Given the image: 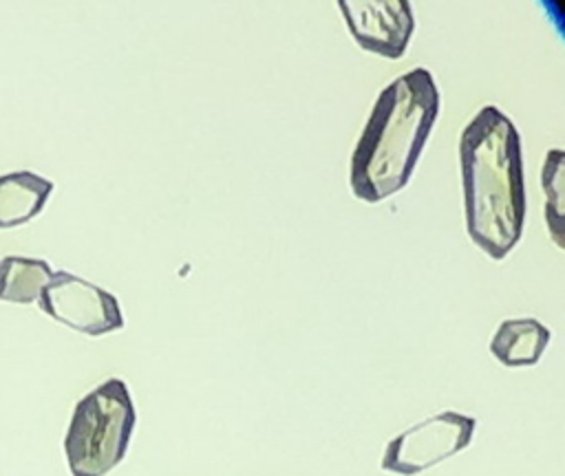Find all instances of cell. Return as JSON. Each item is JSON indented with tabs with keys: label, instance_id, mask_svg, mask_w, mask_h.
I'll use <instances>...</instances> for the list:
<instances>
[{
	"label": "cell",
	"instance_id": "1",
	"mask_svg": "<svg viewBox=\"0 0 565 476\" xmlns=\"http://www.w3.org/2000/svg\"><path fill=\"white\" fill-rule=\"evenodd\" d=\"M459 167L468 236L492 260H503L523 234L525 183L521 137L501 108L488 104L466 123Z\"/></svg>",
	"mask_w": 565,
	"mask_h": 476
},
{
	"label": "cell",
	"instance_id": "3",
	"mask_svg": "<svg viewBox=\"0 0 565 476\" xmlns=\"http://www.w3.org/2000/svg\"><path fill=\"white\" fill-rule=\"evenodd\" d=\"M137 423L128 383L110 377L84 394L71 414L64 454L71 476H106L117 467Z\"/></svg>",
	"mask_w": 565,
	"mask_h": 476
},
{
	"label": "cell",
	"instance_id": "2",
	"mask_svg": "<svg viewBox=\"0 0 565 476\" xmlns=\"http://www.w3.org/2000/svg\"><path fill=\"white\" fill-rule=\"evenodd\" d=\"M439 108L428 68H411L382 88L349 161V185L360 201L375 205L408 185Z\"/></svg>",
	"mask_w": 565,
	"mask_h": 476
},
{
	"label": "cell",
	"instance_id": "5",
	"mask_svg": "<svg viewBox=\"0 0 565 476\" xmlns=\"http://www.w3.org/2000/svg\"><path fill=\"white\" fill-rule=\"evenodd\" d=\"M38 306L55 322L90 337L121 331L126 324L119 300L110 291L71 271H53L40 291Z\"/></svg>",
	"mask_w": 565,
	"mask_h": 476
},
{
	"label": "cell",
	"instance_id": "6",
	"mask_svg": "<svg viewBox=\"0 0 565 476\" xmlns=\"http://www.w3.org/2000/svg\"><path fill=\"white\" fill-rule=\"evenodd\" d=\"M338 9L360 48L399 60L415 31L408 0H340Z\"/></svg>",
	"mask_w": 565,
	"mask_h": 476
},
{
	"label": "cell",
	"instance_id": "8",
	"mask_svg": "<svg viewBox=\"0 0 565 476\" xmlns=\"http://www.w3.org/2000/svg\"><path fill=\"white\" fill-rule=\"evenodd\" d=\"M552 331L534 317L503 320L490 337L492 357L508 368L534 366L545 353Z\"/></svg>",
	"mask_w": 565,
	"mask_h": 476
},
{
	"label": "cell",
	"instance_id": "4",
	"mask_svg": "<svg viewBox=\"0 0 565 476\" xmlns=\"http://www.w3.org/2000/svg\"><path fill=\"white\" fill-rule=\"evenodd\" d=\"M477 419L455 410L433 414L391 439L382 454V469L415 476L459 454L472 441Z\"/></svg>",
	"mask_w": 565,
	"mask_h": 476
},
{
	"label": "cell",
	"instance_id": "9",
	"mask_svg": "<svg viewBox=\"0 0 565 476\" xmlns=\"http://www.w3.org/2000/svg\"><path fill=\"white\" fill-rule=\"evenodd\" d=\"M53 269L46 260L26 256H4L0 260V300L11 304L38 302L40 291L51 280Z\"/></svg>",
	"mask_w": 565,
	"mask_h": 476
},
{
	"label": "cell",
	"instance_id": "10",
	"mask_svg": "<svg viewBox=\"0 0 565 476\" xmlns=\"http://www.w3.org/2000/svg\"><path fill=\"white\" fill-rule=\"evenodd\" d=\"M541 187L545 196V225L556 247H563V150L552 148L543 159Z\"/></svg>",
	"mask_w": 565,
	"mask_h": 476
},
{
	"label": "cell",
	"instance_id": "7",
	"mask_svg": "<svg viewBox=\"0 0 565 476\" xmlns=\"http://www.w3.org/2000/svg\"><path fill=\"white\" fill-rule=\"evenodd\" d=\"M53 181L31 170L0 174V229L26 225L46 207Z\"/></svg>",
	"mask_w": 565,
	"mask_h": 476
}]
</instances>
